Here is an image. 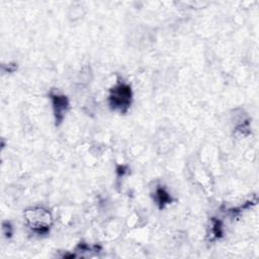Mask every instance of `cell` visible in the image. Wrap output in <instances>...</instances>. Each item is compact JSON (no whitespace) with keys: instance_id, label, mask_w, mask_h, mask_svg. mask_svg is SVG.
<instances>
[{"instance_id":"cell-1","label":"cell","mask_w":259,"mask_h":259,"mask_svg":"<svg viewBox=\"0 0 259 259\" xmlns=\"http://www.w3.org/2000/svg\"><path fill=\"white\" fill-rule=\"evenodd\" d=\"M24 218L27 226L37 234H46L52 225V215L45 208L34 207L26 209Z\"/></svg>"},{"instance_id":"cell-2","label":"cell","mask_w":259,"mask_h":259,"mask_svg":"<svg viewBox=\"0 0 259 259\" xmlns=\"http://www.w3.org/2000/svg\"><path fill=\"white\" fill-rule=\"evenodd\" d=\"M108 100L112 109L125 112L132 102L131 87L123 83L117 84L110 90Z\"/></svg>"},{"instance_id":"cell-3","label":"cell","mask_w":259,"mask_h":259,"mask_svg":"<svg viewBox=\"0 0 259 259\" xmlns=\"http://www.w3.org/2000/svg\"><path fill=\"white\" fill-rule=\"evenodd\" d=\"M51 98L53 101V107H54V112H55V117H56V122L59 124L64 115L65 112L67 111L69 107V101L66 96L64 95H59V94H51Z\"/></svg>"},{"instance_id":"cell-4","label":"cell","mask_w":259,"mask_h":259,"mask_svg":"<svg viewBox=\"0 0 259 259\" xmlns=\"http://www.w3.org/2000/svg\"><path fill=\"white\" fill-rule=\"evenodd\" d=\"M156 197H157V201L159 203V207L160 208H163L165 204H167V203H169L171 201L170 195L163 188H158L156 190Z\"/></svg>"},{"instance_id":"cell-5","label":"cell","mask_w":259,"mask_h":259,"mask_svg":"<svg viewBox=\"0 0 259 259\" xmlns=\"http://www.w3.org/2000/svg\"><path fill=\"white\" fill-rule=\"evenodd\" d=\"M212 234L215 238H220L222 237L223 234V230H222V224L220 221L218 220H212Z\"/></svg>"}]
</instances>
